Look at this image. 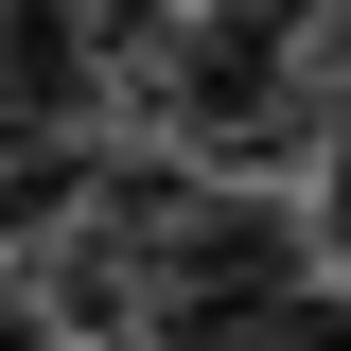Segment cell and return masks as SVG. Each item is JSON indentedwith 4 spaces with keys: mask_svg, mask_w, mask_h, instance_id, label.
<instances>
[{
    "mask_svg": "<svg viewBox=\"0 0 351 351\" xmlns=\"http://www.w3.org/2000/svg\"><path fill=\"white\" fill-rule=\"evenodd\" d=\"M0 106H18L36 141L88 106V18H71V0H0Z\"/></svg>",
    "mask_w": 351,
    "mask_h": 351,
    "instance_id": "6da1fadb",
    "label": "cell"
},
{
    "mask_svg": "<svg viewBox=\"0 0 351 351\" xmlns=\"http://www.w3.org/2000/svg\"><path fill=\"white\" fill-rule=\"evenodd\" d=\"M228 351H351V299H334V281H299V299H263Z\"/></svg>",
    "mask_w": 351,
    "mask_h": 351,
    "instance_id": "7a4b0ae2",
    "label": "cell"
},
{
    "mask_svg": "<svg viewBox=\"0 0 351 351\" xmlns=\"http://www.w3.org/2000/svg\"><path fill=\"white\" fill-rule=\"evenodd\" d=\"M299 53H316V71H351V0H316V36H299Z\"/></svg>",
    "mask_w": 351,
    "mask_h": 351,
    "instance_id": "3957f363",
    "label": "cell"
},
{
    "mask_svg": "<svg viewBox=\"0 0 351 351\" xmlns=\"http://www.w3.org/2000/svg\"><path fill=\"white\" fill-rule=\"evenodd\" d=\"M18 141H36V123H18V106H0V158H18Z\"/></svg>",
    "mask_w": 351,
    "mask_h": 351,
    "instance_id": "277c9868",
    "label": "cell"
}]
</instances>
